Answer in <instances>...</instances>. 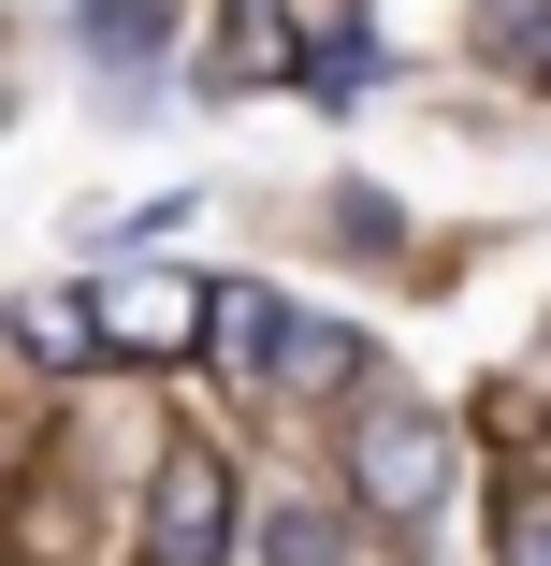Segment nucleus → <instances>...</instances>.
<instances>
[{"label":"nucleus","mask_w":551,"mask_h":566,"mask_svg":"<svg viewBox=\"0 0 551 566\" xmlns=\"http://www.w3.org/2000/svg\"><path fill=\"white\" fill-rule=\"evenodd\" d=\"M451 480H465V436L435 421L421 392H363L349 407V509L363 523H435Z\"/></svg>","instance_id":"1"},{"label":"nucleus","mask_w":551,"mask_h":566,"mask_svg":"<svg viewBox=\"0 0 551 566\" xmlns=\"http://www.w3.org/2000/svg\"><path fill=\"white\" fill-rule=\"evenodd\" d=\"M233 537H247V509H233V465H218V450H160L131 566H233Z\"/></svg>","instance_id":"2"},{"label":"nucleus","mask_w":551,"mask_h":566,"mask_svg":"<svg viewBox=\"0 0 551 566\" xmlns=\"http://www.w3.org/2000/svg\"><path fill=\"white\" fill-rule=\"evenodd\" d=\"M102 334L117 349H203L218 334V276H189V262H131V276H102Z\"/></svg>","instance_id":"3"},{"label":"nucleus","mask_w":551,"mask_h":566,"mask_svg":"<svg viewBox=\"0 0 551 566\" xmlns=\"http://www.w3.org/2000/svg\"><path fill=\"white\" fill-rule=\"evenodd\" d=\"M290 349H305V319H290L262 276H218V334H203V364L233 378V392H276V378H290Z\"/></svg>","instance_id":"4"},{"label":"nucleus","mask_w":551,"mask_h":566,"mask_svg":"<svg viewBox=\"0 0 551 566\" xmlns=\"http://www.w3.org/2000/svg\"><path fill=\"white\" fill-rule=\"evenodd\" d=\"M378 73H392L378 15H319V30H305V73H290V87H305V102H363Z\"/></svg>","instance_id":"5"},{"label":"nucleus","mask_w":551,"mask_h":566,"mask_svg":"<svg viewBox=\"0 0 551 566\" xmlns=\"http://www.w3.org/2000/svg\"><path fill=\"white\" fill-rule=\"evenodd\" d=\"M73 44H87L102 73H160V44H174V0H73Z\"/></svg>","instance_id":"6"},{"label":"nucleus","mask_w":551,"mask_h":566,"mask_svg":"<svg viewBox=\"0 0 551 566\" xmlns=\"http://www.w3.org/2000/svg\"><path fill=\"white\" fill-rule=\"evenodd\" d=\"M15 334H30V364H59V378H73L87 349H117V334H102V291H30Z\"/></svg>","instance_id":"7"},{"label":"nucleus","mask_w":551,"mask_h":566,"mask_svg":"<svg viewBox=\"0 0 551 566\" xmlns=\"http://www.w3.org/2000/svg\"><path fill=\"white\" fill-rule=\"evenodd\" d=\"M262 566H349V523L335 509H262Z\"/></svg>","instance_id":"8"},{"label":"nucleus","mask_w":551,"mask_h":566,"mask_svg":"<svg viewBox=\"0 0 551 566\" xmlns=\"http://www.w3.org/2000/svg\"><path fill=\"white\" fill-rule=\"evenodd\" d=\"M494 566H551V494H508L494 509Z\"/></svg>","instance_id":"9"},{"label":"nucleus","mask_w":551,"mask_h":566,"mask_svg":"<svg viewBox=\"0 0 551 566\" xmlns=\"http://www.w3.org/2000/svg\"><path fill=\"white\" fill-rule=\"evenodd\" d=\"M494 59H508V73H537V87H551V15H522V30H494Z\"/></svg>","instance_id":"10"},{"label":"nucleus","mask_w":551,"mask_h":566,"mask_svg":"<svg viewBox=\"0 0 551 566\" xmlns=\"http://www.w3.org/2000/svg\"><path fill=\"white\" fill-rule=\"evenodd\" d=\"M479 15H494V30H522V15H551V0H479Z\"/></svg>","instance_id":"11"}]
</instances>
